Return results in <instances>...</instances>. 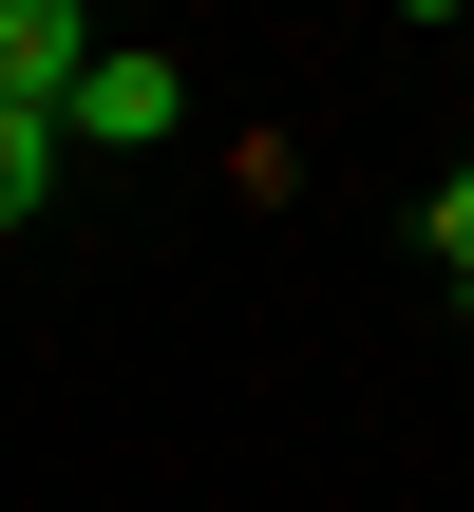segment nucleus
Masks as SVG:
<instances>
[{"instance_id": "2", "label": "nucleus", "mask_w": 474, "mask_h": 512, "mask_svg": "<svg viewBox=\"0 0 474 512\" xmlns=\"http://www.w3.org/2000/svg\"><path fill=\"white\" fill-rule=\"evenodd\" d=\"M57 133H95V152H152V133H190V76H171V57H95Z\"/></svg>"}, {"instance_id": "4", "label": "nucleus", "mask_w": 474, "mask_h": 512, "mask_svg": "<svg viewBox=\"0 0 474 512\" xmlns=\"http://www.w3.org/2000/svg\"><path fill=\"white\" fill-rule=\"evenodd\" d=\"M418 228H437V266H456V285H474V171H456V190H437V209H418Z\"/></svg>"}, {"instance_id": "3", "label": "nucleus", "mask_w": 474, "mask_h": 512, "mask_svg": "<svg viewBox=\"0 0 474 512\" xmlns=\"http://www.w3.org/2000/svg\"><path fill=\"white\" fill-rule=\"evenodd\" d=\"M38 190H57V114H19V95H0V228H19Z\"/></svg>"}, {"instance_id": "1", "label": "nucleus", "mask_w": 474, "mask_h": 512, "mask_svg": "<svg viewBox=\"0 0 474 512\" xmlns=\"http://www.w3.org/2000/svg\"><path fill=\"white\" fill-rule=\"evenodd\" d=\"M95 57H114V38H95L76 0H0V95H19V114H76Z\"/></svg>"}, {"instance_id": "5", "label": "nucleus", "mask_w": 474, "mask_h": 512, "mask_svg": "<svg viewBox=\"0 0 474 512\" xmlns=\"http://www.w3.org/2000/svg\"><path fill=\"white\" fill-rule=\"evenodd\" d=\"M456 323H474V285H456Z\"/></svg>"}]
</instances>
